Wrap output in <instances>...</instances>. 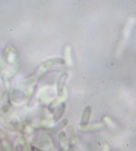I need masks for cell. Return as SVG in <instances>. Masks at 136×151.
Here are the masks:
<instances>
[{"mask_svg": "<svg viewBox=\"0 0 136 151\" xmlns=\"http://www.w3.org/2000/svg\"><path fill=\"white\" fill-rule=\"evenodd\" d=\"M90 115H91V108L88 107L84 110L81 122H80V125H81V127H85L87 125L89 118H90Z\"/></svg>", "mask_w": 136, "mask_h": 151, "instance_id": "6da1fadb", "label": "cell"}, {"mask_svg": "<svg viewBox=\"0 0 136 151\" xmlns=\"http://www.w3.org/2000/svg\"><path fill=\"white\" fill-rule=\"evenodd\" d=\"M64 110H65V105H61V107H59V109L57 110L56 114H55V116H54V119L55 121H57V120H59L60 118L61 117L62 115H63V113L64 112Z\"/></svg>", "mask_w": 136, "mask_h": 151, "instance_id": "7a4b0ae2", "label": "cell"}, {"mask_svg": "<svg viewBox=\"0 0 136 151\" xmlns=\"http://www.w3.org/2000/svg\"><path fill=\"white\" fill-rule=\"evenodd\" d=\"M1 135H2V134H1V133H0V136H1Z\"/></svg>", "mask_w": 136, "mask_h": 151, "instance_id": "3957f363", "label": "cell"}]
</instances>
